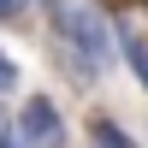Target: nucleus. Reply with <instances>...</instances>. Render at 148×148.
I'll return each instance as SVG.
<instances>
[{"instance_id":"f257e3e1","label":"nucleus","mask_w":148,"mask_h":148,"mask_svg":"<svg viewBox=\"0 0 148 148\" xmlns=\"http://www.w3.org/2000/svg\"><path fill=\"white\" fill-rule=\"evenodd\" d=\"M47 24H53L59 53H65V65L77 71V83H83V89L101 83V71L113 65V47H119L113 24H107L95 6H83V0H59V12H53Z\"/></svg>"},{"instance_id":"f03ea898","label":"nucleus","mask_w":148,"mask_h":148,"mask_svg":"<svg viewBox=\"0 0 148 148\" xmlns=\"http://www.w3.org/2000/svg\"><path fill=\"white\" fill-rule=\"evenodd\" d=\"M18 142L24 148H65V113L47 95H24L18 101Z\"/></svg>"},{"instance_id":"7ed1b4c3","label":"nucleus","mask_w":148,"mask_h":148,"mask_svg":"<svg viewBox=\"0 0 148 148\" xmlns=\"http://www.w3.org/2000/svg\"><path fill=\"white\" fill-rule=\"evenodd\" d=\"M113 36H119V53H125V65L136 71V83L148 89V36H142V30H130V24H113Z\"/></svg>"},{"instance_id":"20e7f679","label":"nucleus","mask_w":148,"mask_h":148,"mask_svg":"<svg viewBox=\"0 0 148 148\" xmlns=\"http://www.w3.org/2000/svg\"><path fill=\"white\" fill-rule=\"evenodd\" d=\"M89 148H136V136H130L113 113H95L89 119Z\"/></svg>"},{"instance_id":"39448f33","label":"nucleus","mask_w":148,"mask_h":148,"mask_svg":"<svg viewBox=\"0 0 148 148\" xmlns=\"http://www.w3.org/2000/svg\"><path fill=\"white\" fill-rule=\"evenodd\" d=\"M12 89H18V59L0 47V95H12Z\"/></svg>"},{"instance_id":"423d86ee","label":"nucleus","mask_w":148,"mask_h":148,"mask_svg":"<svg viewBox=\"0 0 148 148\" xmlns=\"http://www.w3.org/2000/svg\"><path fill=\"white\" fill-rule=\"evenodd\" d=\"M30 18V0H0V24H24Z\"/></svg>"},{"instance_id":"0eeeda50","label":"nucleus","mask_w":148,"mask_h":148,"mask_svg":"<svg viewBox=\"0 0 148 148\" xmlns=\"http://www.w3.org/2000/svg\"><path fill=\"white\" fill-rule=\"evenodd\" d=\"M0 148H24V142H18V119H12L6 107H0Z\"/></svg>"},{"instance_id":"6e6552de","label":"nucleus","mask_w":148,"mask_h":148,"mask_svg":"<svg viewBox=\"0 0 148 148\" xmlns=\"http://www.w3.org/2000/svg\"><path fill=\"white\" fill-rule=\"evenodd\" d=\"M142 6H148V0H142Z\"/></svg>"}]
</instances>
